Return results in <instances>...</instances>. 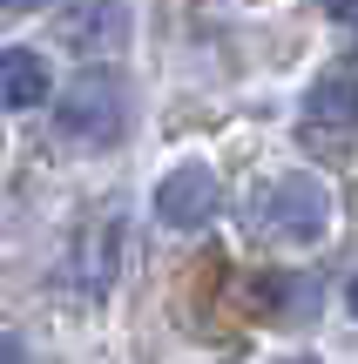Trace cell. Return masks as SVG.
Segmentation results:
<instances>
[{
  "instance_id": "1",
  "label": "cell",
  "mask_w": 358,
  "mask_h": 364,
  "mask_svg": "<svg viewBox=\"0 0 358 364\" xmlns=\"http://www.w3.org/2000/svg\"><path fill=\"white\" fill-rule=\"evenodd\" d=\"M54 122L81 149H115L129 135V88H122V75H108V68L75 75L61 88V102H54Z\"/></svg>"
},
{
  "instance_id": "2",
  "label": "cell",
  "mask_w": 358,
  "mask_h": 364,
  "mask_svg": "<svg viewBox=\"0 0 358 364\" xmlns=\"http://www.w3.org/2000/svg\"><path fill=\"white\" fill-rule=\"evenodd\" d=\"M251 223L270 236V243H318V236L332 230V196H325V182H311V176H278V182L257 189Z\"/></svg>"
},
{
  "instance_id": "3",
  "label": "cell",
  "mask_w": 358,
  "mask_h": 364,
  "mask_svg": "<svg viewBox=\"0 0 358 364\" xmlns=\"http://www.w3.org/2000/svg\"><path fill=\"white\" fill-rule=\"evenodd\" d=\"M216 203H223V189H216V169H203V162H183L156 182V216L169 230H203L216 216Z\"/></svg>"
},
{
  "instance_id": "4",
  "label": "cell",
  "mask_w": 358,
  "mask_h": 364,
  "mask_svg": "<svg viewBox=\"0 0 358 364\" xmlns=\"http://www.w3.org/2000/svg\"><path fill=\"white\" fill-rule=\"evenodd\" d=\"M122 34H129L122 0H61V14H54V41L75 54H115Z\"/></svg>"
},
{
  "instance_id": "5",
  "label": "cell",
  "mask_w": 358,
  "mask_h": 364,
  "mask_svg": "<svg viewBox=\"0 0 358 364\" xmlns=\"http://www.w3.org/2000/svg\"><path fill=\"white\" fill-rule=\"evenodd\" d=\"M305 129L311 135H358V75H325L305 95Z\"/></svg>"
},
{
  "instance_id": "6",
  "label": "cell",
  "mask_w": 358,
  "mask_h": 364,
  "mask_svg": "<svg viewBox=\"0 0 358 364\" xmlns=\"http://www.w3.org/2000/svg\"><path fill=\"white\" fill-rule=\"evenodd\" d=\"M48 102V61L34 48H0V108H41Z\"/></svg>"
},
{
  "instance_id": "7",
  "label": "cell",
  "mask_w": 358,
  "mask_h": 364,
  "mask_svg": "<svg viewBox=\"0 0 358 364\" xmlns=\"http://www.w3.org/2000/svg\"><path fill=\"white\" fill-rule=\"evenodd\" d=\"M75 270H81V290H88V297H102V290L115 284V223H88V230H81Z\"/></svg>"
},
{
  "instance_id": "8",
  "label": "cell",
  "mask_w": 358,
  "mask_h": 364,
  "mask_svg": "<svg viewBox=\"0 0 358 364\" xmlns=\"http://www.w3.org/2000/svg\"><path fill=\"white\" fill-rule=\"evenodd\" d=\"M0 364H27V351H21V338H7V331H0Z\"/></svg>"
},
{
  "instance_id": "9",
  "label": "cell",
  "mask_w": 358,
  "mask_h": 364,
  "mask_svg": "<svg viewBox=\"0 0 358 364\" xmlns=\"http://www.w3.org/2000/svg\"><path fill=\"white\" fill-rule=\"evenodd\" d=\"M7 14H34V7H48V0H0Z\"/></svg>"
},
{
  "instance_id": "10",
  "label": "cell",
  "mask_w": 358,
  "mask_h": 364,
  "mask_svg": "<svg viewBox=\"0 0 358 364\" xmlns=\"http://www.w3.org/2000/svg\"><path fill=\"white\" fill-rule=\"evenodd\" d=\"M318 7H325V14H352L358 0H318Z\"/></svg>"
},
{
  "instance_id": "11",
  "label": "cell",
  "mask_w": 358,
  "mask_h": 364,
  "mask_svg": "<svg viewBox=\"0 0 358 364\" xmlns=\"http://www.w3.org/2000/svg\"><path fill=\"white\" fill-rule=\"evenodd\" d=\"M345 304H352V317H358V277H352V290H345Z\"/></svg>"
},
{
  "instance_id": "12",
  "label": "cell",
  "mask_w": 358,
  "mask_h": 364,
  "mask_svg": "<svg viewBox=\"0 0 358 364\" xmlns=\"http://www.w3.org/2000/svg\"><path fill=\"white\" fill-rule=\"evenodd\" d=\"M284 364H311V358H284Z\"/></svg>"
}]
</instances>
